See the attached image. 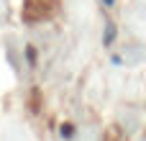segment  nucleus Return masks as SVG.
Masks as SVG:
<instances>
[{
	"label": "nucleus",
	"mask_w": 146,
	"mask_h": 141,
	"mask_svg": "<svg viewBox=\"0 0 146 141\" xmlns=\"http://www.w3.org/2000/svg\"><path fill=\"white\" fill-rule=\"evenodd\" d=\"M59 8V0H23V21L26 23H41V21H49L54 18Z\"/></svg>",
	"instance_id": "nucleus-1"
}]
</instances>
